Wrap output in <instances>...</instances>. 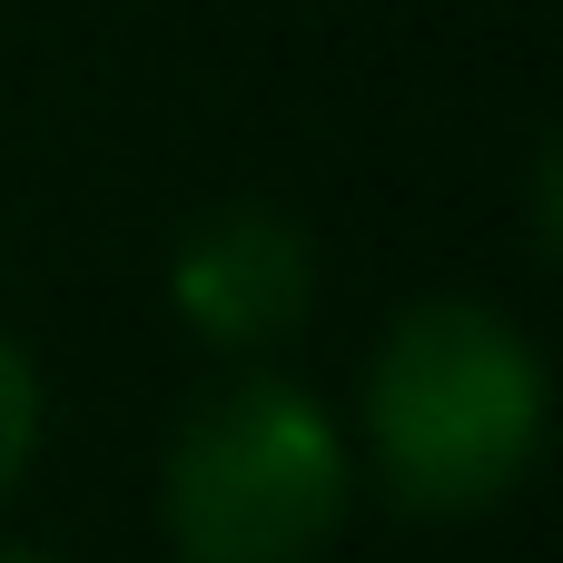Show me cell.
I'll list each match as a JSON object with an SVG mask.
<instances>
[{
  "mask_svg": "<svg viewBox=\"0 0 563 563\" xmlns=\"http://www.w3.org/2000/svg\"><path fill=\"white\" fill-rule=\"evenodd\" d=\"M366 435H376V475L396 485V505L485 515L515 495V475L544 445V366L475 297L406 307L366 376Z\"/></svg>",
  "mask_w": 563,
  "mask_h": 563,
  "instance_id": "6da1fadb",
  "label": "cell"
},
{
  "mask_svg": "<svg viewBox=\"0 0 563 563\" xmlns=\"http://www.w3.org/2000/svg\"><path fill=\"white\" fill-rule=\"evenodd\" d=\"M0 563H40V554H0Z\"/></svg>",
  "mask_w": 563,
  "mask_h": 563,
  "instance_id": "5b68a950",
  "label": "cell"
},
{
  "mask_svg": "<svg viewBox=\"0 0 563 563\" xmlns=\"http://www.w3.org/2000/svg\"><path fill=\"white\" fill-rule=\"evenodd\" d=\"M30 435H40V376H30V356L0 336V495H10V475L30 465Z\"/></svg>",
  "mask_w": 563,
  "mask_h": 563,
  "instance_id": "277c9868",
  "label": "cell"
},
{
  "mask_svg": "<svg viewBox=\"0 0 563 563\" xmlns=\"http://www.w3.org/2000/svg\"><path fill=\"white\" fill-rule=\"evenodd\" d=\"M168 287H178V317L208 346H277L317 297V247L277 208L247 198V208H218V218H198L178 238Z\"/></svg>",
  "mask_w": 563,
  "mask_h": 563,
  "instance_id": "3957f363",
  "label": "cell"
},
{
  "mask_svg": "<svg viewBox=\"0 0 563 563\" xmlns=\"http://www.w3.org/2000/svg\"><path fill=\"white\" fill-rule=\"evenodd\" d=\"M346 525V445L317 396L277 376L218 386L168 445L178 563H317Z\"/></svg>",
  "mask_w": 563,
  "mask_h": 563,
  "instance_id": "7a4b0ae2",
  "label": "cell"
}]
</instances>
